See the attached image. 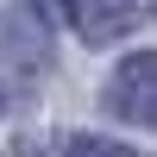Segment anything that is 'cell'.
I'll return each instance as SVG.
<instances>
[{"label":"cell","mask_w":157,"mask_h":157,"mask_svg":"<svg viewBox=\"0 0 157 157\" xmlns=\"http://www.w3.org/2000/svg\"><path fill=\"white\" fill-rule=\"evenodd\" d=\"M138 0H69V25L82 44H120L126 32L138 25Z\"/></svg>","instance_id":"7a4b0ae2"},{"label":"cell","mask_w":157,"mask_h":157,"mask_svg":"<svg viewBox=\"0 0 157 157\" xmlns=\"http://www.w3.org/2000/svg\"><path fill=\"white\" fill-rule=\"evenodd\" d=\"M0 113H6V88H0Z\"/></svg>","instance_id":"277c9868"},{"label":"cell","mask_w":157,"mask_h":157,"mask_svg":"<svg viewBox=\"0 0 157 157\" xmlns=\"http://www.w3.org/2000/svg\"><path fill=\"white\" fill-rule=\"evenodd\" d=\"M63 157H138L132 145H120V138H69V145H63Z\"/></svg>","instance_id":"3957f363"},{"label":"cell","mask_w":157,"mask_h":157,"mask_svg":"<svg viewBox=\"0 0 157 157\" xmlns=\"http://www.w3.org/2000/svg\"><path fill=\"white\" fill-rule=\"evenodd\" d=\"M101 107H107L113 120H126V126L157 132V50L120 57V69H113L107 88H101Z\"/></svg>","instance_id":"6da1fadb"}]
</instances>
